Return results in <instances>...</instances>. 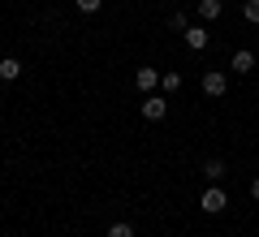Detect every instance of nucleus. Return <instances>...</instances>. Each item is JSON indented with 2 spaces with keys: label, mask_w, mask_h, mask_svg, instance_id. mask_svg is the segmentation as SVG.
Masks as SVG:
<instances>
[{
  "label": "nucleus",
  "mask_w": 259,
  "mask_h": 237,
  "mask_svg": "<svg viewBox=\"0 0 259 237\" xmlns=\"http://www.w3.org/2000/svg\"><path fill=\"white\" fill-rule=\"evenodd\" d=\"M199 86H203L207 100H225V95H229V73H225V69H203Z\"/></svg>",
  "instance_id": "1"
},
{
  "label": "nucleus",
  "mask_w": 259,
  "mask_h": 237,
  "mask_svg": "<svg viewBox=\"0 0 259 237\" xmlns=\"http://www.w3.org/2000/svg\"><path fill=\"white\" fill-rule=\"evenodd\" d=\"M199 207H203L207 216H221V211L229 207V194H225L221 185H207V190H203V199H199Z\"/></svg>",
  "instance_id": "2"
},
{
  "label": "nucleus",
  "mask_w": 259,
  "mask_h": 237,
  "mask_svg": "<svg viewBox=\"0 0 259 237\" xmlns=\"http://www.w3.org/2000/svg\"><path fill=\"white\" fill-rule=\"evenodd\" d=\"M164 117H168V95L151 91L147 100H143V121H164Z\"/></svg>",
  "instance_id": "3"
},
{
  "label": "nucleus",
  "mask_w": 259,
  "mask_h": 237,
  "mask_svg": "<svg viewBox=\"0 0 259 237\" xmlns=\"http://www.w3.org/2000/svg\"><path fill=\"white\" fill-rule=\"evenodd\" d=\"M182 39H186V48H190V52H203V48L212 43V30L199 22V26H186V30H182Z\"/></svg>",
  "instance_id": "4"
},
{
  "label": "nucleus",
  "mask_w": 259,
  "mask_h": 237,
  "mask_svg": "<svg viewBox=\"0 0 259 237\" xmlns=\"http://www.w3.org/2000/svg\"><path fill=\"white\" fill-rule=\"evenodd\" d=\"M134 86H139L143 95H151V91L160 86V69H151V65H143V69L134 73Z\"/></svg>",
  "instance_id": "5"
},
{
  "label": "nucleus",
  "mask_w": 259,
  "mask_h": 237,
  "mask_svg": "<svg viewBox=\"0 0 259 237\" xmlns=\"http://www.w3.org/2000/svg\"><path fill=\"white\" fill-rule=\"evenodd\" d=\"M22 78V61L18 56H0V82H18Z\"/></svg>",
  "instance_id": "6"
},
{
  "label": "nucleus",
  "mask_w": 259,
  "mask_h": 237,
  "mask_svg": "<svg viewBox=\"0 0 259 237\" xmlns=\"http://www.w3.org/2000/svg\"><path fill=\"white\" fill-rule=\"evenodd\" d=\"M233 73H250V69H259V61H255V52H246V48H238V52H233Z\"/></svg>",
  "instance_id": "7"
},
{
  "label": "nucleus",
  "mask_w": 259,
  "mask_h": 237,
  "mask_svg": "<svg viewBox=\"0 0 259 237\" xmlns=\"http://www.w3.org/2000/svg\"><path fill=\"white\" fill-rule=\"evenodd\" d=\"M225 13V0H199V22H216Z\"/></svg>",
  "instance_id": "8"
},
{
  "label": "nucleus",
  "mask_w": 259,
  "mask_h": 237,
  "mask_svg": "<svg viewBox=\"0 0 259 237\" xmlns=\"http://www.w3.org/2000/svg\"><path fill=\"white\" fill-rule=\"evenodd\" d=\"M203 177H207L212 185H221V181H225V160H207V164H203Z\"/></svg>",
  "instance_id": "9"
},
{
  "label": "nucleus",
  "mask_w": 259,
  "mask_h": 237,
  "mask_svg": "<svg viewBox=\"0 0 259 237\" xmlns=\"http://www.w3.org/2000/svg\"><path fill=\"white\" fill-rule=\"evenodd\" d=\"M160 91H164V95L182 91V73H173V69H168V73H160Z\"/></svg>",
  "instance_id": "10"
},
{
  "label": "nucleus",
  "mask_w": 259,
  "mask_h": 237,
  "mask_svg": "<svg viewBox=\"0 0 259 237\" xmlns=\"http://www.w3.org/2000/svg\"><path fill=\"white\" fill-rule=\"evenodd\" d=\"M242 18H246L250 26H259V0H242Z\"/></svg>",
  "instance_id": "11"
},
{
  "label": "nucleus",
  "mask_w": 259,
  "mask_h": 237,
  "mask_svg": "<svg viewBox=\"0 0 259 237\" xmlns=\"http://www.w3.org/2000/svg\"><path fill=\"white\" fill-rule=\"evenodd\" d=\"M108 237H134V224H125V220H117V224H108Z\"/></svg>",
  "instance_id": "12"
},
{
  "label": "nucleus",
  "mask_w": 259,
  "mask_h": 237,
  "mask_svg": "<svg viewBox=\"0 0 259 237\" xmlns=\"http://www.w3.org/2000/svg\"><path fill=\"white\" fill-rule=\"evenodd\" d=\"M104 0H78V13H100Z\"/></svg>",
  "instance_id": "13"
},
{
  "label": "nucleus",
  "mask_w": 259,
  "mask_h": 237,
  "mask_svg": "<svg viewBox=\"0 0 259 237\" xmlns=\"http://www.w3.org/2000/svg\"><path fill=\"white\" fill-rule=\"evenodd\" d=\"M250 199L259 203V177H255V181H250Z\"/></svg>",
  "instance_id": "14"
},
{
  "label": "nucleus",
  "mask_w": 259,
  "mask_h": 237,
  "mask_svg": "<svg viewBox=\"0 0 259 237\" xmlns=\"http://www.w3.org/2000/svg\"><path fill=\"white\" fill-rule=\"evenodd\" d=\"M255 39H259V26H255Z\"/></svg>",
  "instance_id": "15"
}]
</instances>
